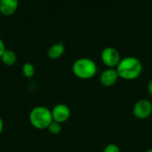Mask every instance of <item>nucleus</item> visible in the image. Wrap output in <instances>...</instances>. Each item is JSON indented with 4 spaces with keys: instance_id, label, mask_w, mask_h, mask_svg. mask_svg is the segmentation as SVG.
<instances>
[{
    "instance_id": "11",
    "label": "nucleus",
    "mask_w": 152,
    "mask_h": 152,
    "mask_svg": "<svg viewBox=\"0 0 152 152\" xmlns=\"http://www.w3.org/2000/svg\"><path fill=\"white\" fill-rule=\"evenodd\" d=\"M22 72L26 77H30L35 74V68L30 62H26L22 66Z\"/></svg>"
},
{
    "instance_id": "17",
    "label": "nucleus",
    "mask_w": 152,
    "mask_h": 152,
    "mask_svg": "<svg viewBox=\"0 0 152 152\" xmlns=\"http://www.w3.org/2000/svg\"><path fill=\"white\" fill-rule=\"evenodd\" d=\"M146 152H152V148H151V149H149V150H148V151H147Z\"/></svg>"
},
{
    "instance_id": "8",
    "label": "nucleus",
    "mask_w": 152,
    "mask_h": 152,
    "mask_svg": "<svg viewBox=\"0 0 152 152\" xmlns=\"http://www.w3.org/2000/svg\"><path fill=\"white\" fill-rule=\"evenodd\" d=\"M18 6L17 0H1L0 1V12L4 15L12 14Z\"/></svg>"
},
{
    "instance_id": "5",
    "label": "nucleus",
    "mask_w": 152,
    "mask_h": 152,
    "mask_svg": "<svg viewBox=\"0 0 152 152\" xmlns=\"http://www.w3.org/2000/svg\"><path fill=\"white\" fill-rule=\"evenodd\" d=\"M152 112V103L146 99L139 100L134 106V114L139 118H145Z\"/></svg>"
},
{
    "instance_id": "7",
    "label": "nucleus",
    "mask_w": 152,
    "mask_h": 152,
    "mask_svg": "<svg viewBox=\"0 0 152 152\" xmlns=\"http://www.w3.org/2000/svg\"><path fill=\"white\" fill-rule=\"evenodd\" d=\"M118 77L119 76H118L117 69L109 68V69H106L105 70H103L102 73L101 74V82L104 86H110L114 85L117 82Z\"/></svg>"
},
{
    "instance_id": "1",
    "label": "nucleus",
    "mask_w": 152,
    "mask_h": 152,
    "mask_svg": "<svg viewBox=\"0 0 152 152\" xmlns=\"http://www.w3.org/2000/svg\"><path fill=\"white\" fill-rule=\"evenodd\" d=\"M142 70L141 61L134 56H126L121 59L117 66L118 76L126 79H134L137 77Z\"/></svg>"
},
{
    "instance_id": "10",
    "label": "nucleus",
    "mask_w": 152,
    "mask_h": 152,
    "mask_svg": "<svg viewBox=\"0 0 152 152\" xmlns=\"http://www.w3.org/2000/svg\"><path fill=\"white\" fill-rule=\"evenodd\" d=\"M1 60H2L4 64H5L7 66H12L16 62L17 57H16V54L13 51L5 50L1 56Z\"/></svg>"
},
{
    "instance_id": "15",
    "label": "nucleus",
    "mask_w": 152,
    "mask_h": 152,
    "mask_svg": "<svg viewBox=\"0 0 152 152\" xmlns=\"http://www.w3.org/2000/svg\"><path fill=\"white\" fill-rule=\"evenodd\" d=\"M148 89H149L150 94L152 95V79L150 80V82H149V84H148Z\"/></svg>"
},
{
    "instance_id": "9",
    "label": "nucleus",
    "mask_w": 152,
    "mask_h": 152,
    "mask_svg": "<svg viewBox=\"0 0 152 152\" xmlns=\"http://www.w3.org/2000/svg\"><path fill=\"white\" fill-rule=\"evenodd\" d=\"M64 51H65V46H64L63 42H58V43L53 45L49 48V50L47 52V55L51 59H57L62 55Z\"/></svg>"
},
{
    "instance_id": "16",
    "label": "nucleus",
    "mask_w": 152,
    "mask_h": 152,
    "mask_svg": "<svg viewBox=\"0 0 152 152\" xmlns=\"http://www.w3.org/2000/svg\"><path fill=\"white\" fill-rule=\"evenodd\" d=\"M3 126H4V124H3V120H2V118H0V134L2 133V130H3Z\"/></svg>"
},
{
    "instance_id": "2",
    "label": "nucleus",
    "mask_w": 152,
    "mask_h": 152,
    "mask_svg": "<svg viewBox=\"0 0 152 152\" xmlns=\"http://www.w3.org/2000/svg\"><path fill=\"white\" fill-rule=\"evenodd\" d=\"M53 120L52 110L45 106H37L29 113L30 123L38 129L48 128Z\"/></svg>"
},
{
    "instance_id": "14",
    "label": "nucleus",
    "mask_w": 152,
    "mask_h": 152,
    "mask_svg": "<svg viewBox=\"0 0 152 152\" xmlns=\"http://www.w3.org/2000/svg\"><path fill=\"white\" fill-rule=\"evenodd\" d=\"M5 51V47H4V44L3 42V40L0 38V58L2 56V54L4 53V52Z\"/></svg>"
},
{
    "instance_id": "3",
    "label": "nucleus",
    "mask_w": 152,
    "mask_h": 152,
    "mask_svg": "<svg viewBox=\"0 0 152 152\" xmlns=\"http://www.w3.org/2000/svg\"><path fill=\"white\" fill-rule=\"evenodd\" d=\"M72 69L77 77L86 79L95 75L97 71V65L92 59L81 57L74 61Z\"/></svg>"
},
{
    "instance_id": "12",
    "label": "nucleus",
    "mask_w": 152,
    "mask_h": 152,
    "mask_svg": "<svg viewBox=\"0 0 152 152\" xmlns=\"http://www.w3.org/2000/svg\"><path fill=\"white\" fill-rule=\"evenodd\" d=\"M48 129H49V131H50L52 134H58V133H60V132H61V123H59V122H56V121L53 120V122L49 125Z\"/></svg>"
},
{
    "instance_id": "6",
    "label": "nucleus",
    "mask_w": 152,
    "mask_h": 152,
    "mask_svg": "<svg viewBox=\"0 0 152 152\" xmlns=\"http://www.w3.org/2000/svg\"><path fill=\"white\" fill-rule=\"evenodd\" d=\"M53 119L56 122L62 123L66 121L70 116V110L69 108L63 103H60L55 105L52 110Z\"/></svg>"
},
{
    "instance_id": "4",
    "label": "nucleus",
    "mask_w": 152,
    "mask_h": 152,
    "mask_svg": "<svg viewBox=\"0 0 152 152\" xmlns=\"http://www.w3.org/2000/svg\"><path fill=\"white\" fill-rule=\"evenodd\" d=\"M102 60L107 66L110 68L118 66L119 61H121L119 52L115 47H111V46L105 47L102 50Z\"/></svg>"
},
{
    "instance_id": "13",
    "label": "nucleus",
    "mask_w": 152,
    "mask_h": 152,
    "mask_svg": "<svg viewBox=\"0 0 152 152\" xmlns=\"http://www.w3.org/2000/svg\"><path fill=\"white\" fill-rule=\"evenodd\" d=\"M103 152H120V150L117 144L110 143V144L106 145V147L103 150Z\"/></svg>"
}]
</instances>
